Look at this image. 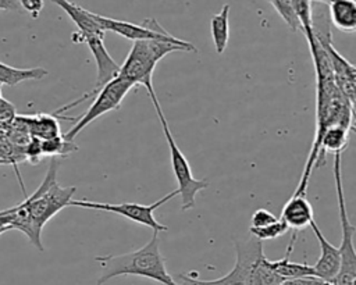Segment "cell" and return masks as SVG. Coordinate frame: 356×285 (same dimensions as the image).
I'll use <instances>...</instances> for the list:
<instances>
[{
  "label": "cell",
  "mask_w": 356,
  "mask_h": 285,
  "mask_svg": "<svg viewBox=\"0 0 356 285\" xmlns=\"http://www.w3.org/2000/svg\"><path fill=\"white\" fill-rule=\"evenodd\" d=\"M0 10H3V11H21L18 0H0Z\"/></svg>",
  "instance_id": "cell-28"
},
{
  "label": "cell",
  "mask_w": 356,
  "mask_h": 285,
  "mask_svg": "<svg viewBox=\"0 0 356 285\" xmlns=\"http://www.w3.org/2000/svg\"><path fill=\"white\" fill-rule=\"evenodd\" d=\"M342 153H334V181L339 209V224H341V266L338 274L330 282L331 285H356V252H355V232L356 228L350 222L346 211L343 186H342Z\"/></svg>",
  "instance_id": "cell-5"
},
{
  "label": "cell",
  "mask_w": 356,
  "mask_h": 285,
  "mask_svg": "<svg viewBox=\"0 0 356 285\" xmlns=\"http://www.w3.org/2000/svg\"><path fill=\"white\" fill-rule=\"evenodd\" d=\"M236 260L234 268L217 278V279H199L193 274H179L177 275V282L179 285H249V278L254 263L264 256L263 242L250 236L246 241H234Z\"/></svg>",
  "instance_id": "cell-6"
},
{
  "label": "cell",
  "mask_w": 356,
  "mask_h": 285,
  "mask_svg": "<svg viewBox=\"0 0 356 285\" xmlns=\"http://www.w3.org/2000/svg\"><path fill=\"white\" fill-rule=\"evenodd\" d=\"M278 218L271 213L268 211L267 209H257L253 211L252 214V218H250V227H266V225H270L273 222H275Z\"/></svg>",
  "instance_id": "cell-22"
},
{
  "label": "cell",
  "mask_w": 356,
  "mask_h": 285,
  "mask_svg": "<svg viewBox=\"0 0 356 285\" xmlns=\"http://www.w3.org/2000/svg\"><path fill=\"white\" fill-rule=\"evenodd\" d=\"M280 220L286 224L288 229L296 232L307 228L314 217L313 207L306 199V195H292L285 203Z\"/></svg>",
  "instance_id": "cell-12"
},
{
  "label": "cell",
  "mask_w": 356,
  "mask_h": 285,
  "mask_svg": "<svg viewBox=\"0 0 356 285\" xmlns=\"http://www.w3.org/2000/svg\"><path fill=\"white\" fill-rule=\"evenodd\" d=\"M21 118L25 122L28 132L32 138L46 140L61 135L60 125L54 114L38 113L35 115H21Z\"/></svg>",
  "instance_id": "cell-15"
},
{
  "label": "cell",
  "mask_w": 356,
  "mask_h": 285,
  "mask_svg": "<svg viewBox=\"0 0 356 285\" xmlns=\"http://www.w3.org/2000/svg\"><path fill=\"white\" fill-rule=\"evenodd\" d=\"M309 227L313 229L316 239L318 242V246H320V256H318L316 264L312 266L314 270V275L324 281L331 282L339 271V266H341L339 249L325 239V236L323 235L321 229L318 228V225L314 220L310 222Z\"/></svg>",
  "instance_id": "cell-10"
},
{
  "label": "cell",
  "mask_w": 356,
  "mask_h": 285,
  "mask_svg": "<svg viewBox=\"0 0 356 285\" xmlns=\"http://www.w3.org/2000/svg\"><path fill=\"white\" fill-rule=\"evenodd\" d=\"M15 118L14 107L10 104V101L1 99L0 100V122L1 124H10Z\"/></svg>",
  "instance_id": "cell-26"
},
{
  "label": "cell",
  "mask_w": 356,
  "mask_h": 285,
  "mask_svg": "<svg viewBox=\"0 0 356 285\" xmlns=\"http://www.w3.org/2000/svg\"><path fill=\"white\" fill-rule=\"evenodd\" d=\"M178 196V190H172L163 196L161 199L156 200L152 204H139V203H100V202H90V200H71L70 206L74 207H82V209H90V210H102V211H108L114 213L117 215L125 217L136 224L149 227L153 232H164L167 231V225L161 224L160 221L156 220L154 211L163 206L164 203L170 202Z\"/></svg>",
  "instance_id": "cell-7"
},
{
  "label": "cell",
  "mask_w": 356,
  "mask_h": 285,
  "mask_svg": "<svg viewBox=\"0 0 356 285\" xmlns=\"http://www.w3.org/2000/svg\"><path fill=\"white\" fill-rule=\"evenodd\" d=\"M56 6L67 13L71 21L76 25L78 32H74L78 36H102L104 38L106 31L95 18V13L70 1V0H51Z\"/></svg>",
  "instance_id": "cell-11"
},
{
  "label": "cell",
  "mask_w": 356,
  "mask_h": 285,
  "mask_svg": "<svg viewBox=\"0 0 356 285\" xmlns=\"http://www.w3.org/2000/svg\"><path fill=\"white\" fill-rule=\"evenodd\" d=\"M172 51H193L197 49L186 40L179 39L178 42L157 40V39H143L135 40L132 47L120 65L118 75L124 81L129 82L132 86L142 85L147 92L154 90L153 88V71L157 63L167 54Z\"/></svg>",
  "instance_id": "cell-3"
},
{
  "label": "cell",
  "mask_w": 356,
  "mask_h": 285,
  "mask_svg": "<svg viewBox=\"0 0 356 285\" xmlns=\"http://www.w3.org/2000/svg\"><path fill=\"white\" fill-rule=\"evenodd\" d=\"M210 32L216 51L222 54L229 40V4H224L221 10L211 17Z\"/></svg>",
  "instance_id": "cell-16"
},
{
  "label": "cell",
  "mask_w": 356,
  "mask_h": 285,
  "mask_svg": "<svg viewBox=\"0 0 356 285\" xmlns=\"http://www.w3.org/2000/svg\"><path fill=\"white\" fill-rule=\"evenodd\" d=\"M24 154H25V158H28L31 163L33 164L39 163L43 157L40 140L38 138H31L29 142L24 146Z\"/></svg>",
  "instance_id": "cell-23"
},
{
  "label": "cell",
  "mask_w": 356,
  "mask_h": 285,
  "mask_svg": "<svg viewBox=\"0 0 356 285\" xmlns=\"http://www.w3.org/2000/svg\"><path fill=\"white\" fill-rule=\"evenodd\" d=\"M3 97H1V83H0V100H1Z\"/></svg>",
  "instance_id": "cell-29"
},
{
  "label": "cell",
  "mask_w": 356,
  "mask_h": 285,
  "mask_svg": "<svg viewBox=\"0 0 356 285\" xmlns=\"http://www.w3.org/2000/svg\"><path fill=\"white\" fill-rule=\"evenodd\" d=\"M42 146V154L50 156V157H67L78 150V146L74 143V140H67L63 135L40 140Z\"/></svg>",
  "instance_id": "cell-19"
},
{
  "label": "cell",
  "mask_w": 356,
  "mask_h": 285,
  "mask_svg": "<svg viewBox=\"0 0 356 285\" xmlns=\"http://www.w3.org/2000/svg\"><path fill=\"white\" fill-rule=\"evenodd\" d=\"M18 4L21 10L26 11L33 18H38L44 7V0H18Z\"/></svg>",
  "instance_id": "cell-24"
},
{
  "label": "cell",
  "mask_w": 356,
  "mask_h": 285,
  "mask_svg": "<svg viewBox=\"0 0 356 285\" xmlns=\"http://www.w3.org/2000/svg\"><path fill=\"white\" fill-rule=\"evenodd\" d=\"M328 17L331 24L345 33L356 29V3L355 0H328Z\"/></svg>",
  "instance_id": "cell-14"
},
{
  "label": "cell",
  "mask_w": 356,
  "mask_h": 285,
  "mask_svg": "<svg viewBox=\"0 0 356 285\" xmlns=\"http://www.w3.org/2000/svg\"><path fill=\"white\" fill-rule=\"evenodd\" d=\"M134 86L124 81L120 76H115L114 79H111L110 82H107L103 88L99 89V92L92 97L93 101L89 106V108L79 117L76 118V122L71 127V129L67 131V133H64L63 136L67 140H74L75 136H78V133L86 128L92 121H95L96 118L102 117L103 114L108 113V111H114L117 110L124 97L127 96V93L132 89Z\"/></svg>",
  "instance_id": "cell-8"
},
{
  "label": "cell",
  "mask_w": 356,
  "mask_h": 285,
  "mask_svg": "<svg viewBox=\"0 0 356 285\" xmlns=\"http://www.w3.org/2000/svg\"><path fill=\"white\" fill-rule=\"evenodd\" d=\"M60 161L51 157L47 172L38 189L25 196V200L11 207L8 227L21 231L28 241L38 249L43 250L42 229L46 222L53 218L64 207L70 206L76 190L75 186H61L57 182V171Z\"/></svg>",
  "instance_id": "cell-1"
},
{
  "label": "cell",
  "mask_w": 356,
  "mask_h": 285,
  "mask_svg": "<svg viewBox=\"0 0 356 285\" xmlns=\"http://www.w3.org/2000/svg\"><path fill=\"white\" fill-rule=\"evenodd\" d=\"M288 231V227L286 224L282 221V220H277L275 222L270 224V225H266V227H250L249 228V232L252 236H254L256 239L259 241H266V239H275L281 235H284L285 232Z\"/></svg>",
  "instance_id": "cell-20"
},
{
  "label": "cell",
  "mask_w": 356,
  "mask_h": 285,
  "mask_svg": "<svg viewBox=\"0 0 356 285\" xmlns=\"http://www.w3.org/2000/svg\"><path fill=\"white\" fill-rule=\"evenodd\" d=\"M47 75V70L42 67L35 68H15L0 61V83L14 86L25 81H38Z\"/></svg>",
  "instance_id": "cell-17"
},
{
  "label": "cell",
  "mask_w": 356,
  "mask_h": 285,
  "mask_svg": "<svg viewBox=\"0 0 356 285\" xmlns=\"http://www.w3.org/2000/svg\"><path fill=\"white\" fill-rule=\"evenodd\" d=\"M95 18L106 32L111 31L132 42L143 40V39H157V40H170V42L179 40L178 38L168 33L154 18H146L142 21L140 25L128 22V21L114 19L96 13H95Z\"/></svg>",
  "instance_id": "cell-9"
},
{
  "label": "cell",
  "mask_w": 356,
  "mask_h": 285,
  "mask_svg": "<svg viewBox=\"0 0 356 285\" xmlns=\"http://www.w3.org/2000/svg\"><path fill=\"white\" fill-rule=\"evenodd\" d=\"M296 235H298V232L292 231L291 241L286 246V252H285V256L282 259H278V260H274V261L270 260V266H271L273 271L275 274H278L284 281L314 275V270H313L312 266H309L306 263H296V261L291 260V253H292L293 245L296 242Z\"/></svg>",
  "instance_id": "cell-13"
},
{
  "label": "cell",
  "mask_w": 356,
  "mask_h": 285,
  "mask_svg": "<svg viewBox=\"0 0 356 285\" xmlns=\"http://www.w3.org/2000/svg\"><path fill=\"white\" fill-rule=\"evenodd\" d=\"M147 95L152 99L153 107L156 110V114L160 120L161 128H163V133L165 136L168 149H170V157H171V167H172V174L175 177L177 181V190L178 195L181 196V209L182 210H191L195 207V199L197 192L206 189L209 186V182L206 179H196L192 175V168L189 165V161L186 160L185 154L181 152V149L178 147V145L174 140V136L171 133V129L168 127L167 118L164 117L163 108L160 106V101L156 96V92H147Z\"/></svg>",
  "instance_id": "cell-4"
},
{
  "label": "cell",
  "mask_w": 356,
  "mask_h": 285,
  "mask_svg": "<svg viewBox=\"0 0 356 285\" xmlns=\"http://www.w3.org/2000/svg\"><path fill=\"white\" fill-rule=\"evenodd\" d=\"M280 285H331L328 281H324L318 277H303V278H296V279H286Z\"/></svg>",
  "instance_id": "cell-25"
},
{
  "label": "cell",
  "mask_w": 356,
  "mask_h": 285,
  "mask_svg": "<svg viewBox=\"0 0 356 285\" xmlns=\"http://www.w3.org/2000/svg\"><path fill=\"white\" fill-rule=\"evenodd\" d=\"M95 261L100 264V275L96 285H103L120 275H138L163 285H179L167 271L164 257L160 253L157 232H153L152 239L138 250L122 254L96 256Z\"/></svg>",
  "instance_id": "cell-2"
},
{
  "label": "cell",
  "mask_w": 356,
  "mask_h": 285,
  "mask_svg": "<svg viewBox=\"0 0 356 285\" xmlns=\"http://www.w3.org/2000/svg\"><path fill=\"white\" fill-rule=\"evenodd\" d=\"M270 1L292 31L300 29V22H299V19L295 14V10L291 4V0H270Z\"/></svg>",
  "instance_id": "cell-21"
},
{
  "label": "cell",
  "mask_w": 356,
  "mask_h": 285,
  "mask_svg": "<svg viewBox=\"0 0 356 285\" xmlns=\"http://www.w3.org/2000/svg\"><path fill=\"white\" fill-rule=\"evenodd\" d=\"M10 213H11V207L0 211V235H1L3 232H6V231H10V227H8Z\"/></svg>",
  "instance_id": "cell-27"
},
{
  "label": "cell",
  "mask_w": 356,
  "mask_h": 285,
  "mask_svg": "<svg viewBox=\"0 0 356 285\" xmlns=\"http://www.w3.org/2000/svg\"><path fill=\"white\" fill-rule=\"evenodd\" d=\"M284 279L275 274L270 266V260L266 256H261L253 266L249 285H280Z\"/></svg>",
  "instance_id": "cell-18"
}]
</instances>
